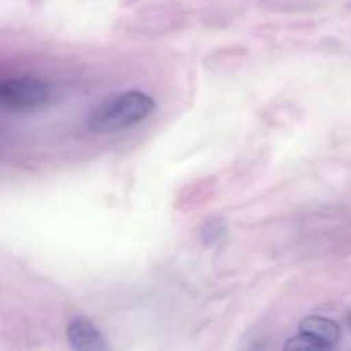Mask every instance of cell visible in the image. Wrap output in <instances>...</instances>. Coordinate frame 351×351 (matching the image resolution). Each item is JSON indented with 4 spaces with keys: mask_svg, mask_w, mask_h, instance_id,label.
I'll use <instances>...</instances> for the list:
<instances>
[{
    "mask_svg": "<svg viewBox=\"0 0 351 351\" xmlns=\"http://www.w3.org/2000/svg\"><path fill=\"white\" fill-rule=\"evenodd\" d=\"M154 110V99L141 91H127L103 99L88 117L93 132L106 134L129 129L143 122Z\"/></svg>",
    "mask_w": 351,
    "mask_h": 351,
    "instance_id": "6da1fadb",
    "label": "cell"
},
{
    "mask_svg": "<svg viewBox=\"0 0 351 351\" xmlns=\"http://www.w3.org/2000/svg\"><path fill=\"white\" fill-rule=\"evenodd\" d=\"M50 99V88L36 77H14L0 84V101L12 112L38 110Z\"/></svg>",
    "mask_w": 351,
    "mask_h": 351,
    "instance_id": "7a4b0ae2",
    "label": "cell"
},
{
    "mask_svg": "<svg viewBox=\"0 0 351 351\" xmlns=\"http://www.w3.org/2000/svg\"><path fill=\"white\" fill-rule=\"evenodd\" d=\"M341 329L331 319L311 315L302 321L298 335L287 341V350H328L338 345Z\"/></svg>",
    "mask_w": 351,
    "mask_h": 351,
    "instance_id": "3957f363",
    "label": "cell"
},
{
    "mask_svg": "<svg viewBox=\"0 0 351 351\" xmlns=\"http://www.w3.org/2000/svg\"><path fill=\"white\" fill-rule=\"evenodd\" d=\"M67 338L75 350H105L106 343L101 332L86 317H74L67 326Z\"/></svg>",
    "mask_w": 351,
    "mask_h": 351,
    "instance_id": "277c9868",
    "label": "cell"
},
{
    "mask_svg": "<svg viewBox=\"0 0 351 351\" xmlns=\"http://www.w3.org/2000/svg\"><path fill=\"white\" fill-rule=\"evenodd\" d=\"M348 322H350V326H351V314L348 315Z\"/></svg>",
    "mask_w": 351,
    "mask_h": 351,
    "instance_id": "5b68a950",
    "label": "cell"
}]
</instances>
